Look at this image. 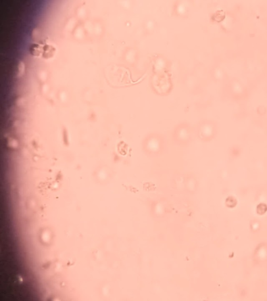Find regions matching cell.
Instances as JSON below:
<instances>
[{"instance_id": "obj_1", "label": "cell", "mask_w": 267, "mask_h": 301, "mask_svg": "<svg viewBox=\"0 0 267 301\" xmlns=\"http://www.w3.org/2000/svg\"><path fill=\"white\" fill-rule=\"evenodd\" d=\"M267 210V206L264 203L259 205L257 207V212L258 214L263 215L265 213Z\"/></svg>"}, {"instance_id": "obj_2", "label": "cell", "mask_w": 267, "mask_h": 301, "mask_svg": "<svg viewBox=\"0 0 267 301\" xmlns=\"http://www.w3.org/2000/svg\"><path fill=\"white\" fill-rule=\"evenodd\" d=\"M226 205L229 207H233L236 205V200L233 197H229L226 200Z\"/></svg>"}]
</instances>
